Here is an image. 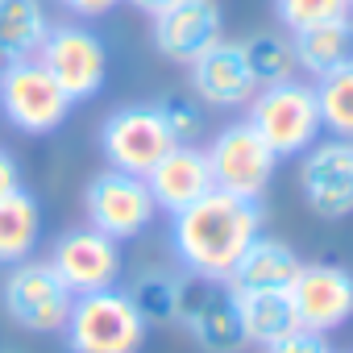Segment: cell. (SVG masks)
I'll use <instances>...</instances> for the list:
<instances>
[{"label": "cell", "mask_w": 353, "mask_h": 353, "mask_svg": "<svg viewBox=\"0 0 353 353\" xmlns=\"http://www.w3.org/2000/svg\"><path fill=\"white\" fill-rule=\"evenodd\" d=\"M258 233H262L258 200H245V196H233L221 188H212L208 196H200L196 204L170 216L174 258L183 262L188 274L216 279V283H225L233 274V266L241 262V254L254 245Z\"/></svg>", "instance_id": "obj_1"}, {"label": "cell", "mask_w": 353, "mask_h": 353, "mask_svg": "<svg viewBox=\"0 0 353 353\" xmlns=\"http://www.w3.org/2000/svg\"><path fill=\"white\" fill-rule=\"evenodd\" d=\"M145 320L121 287L75 295L71 316L63 324L71 353H137L145 341Z\"/></svg>", "instance_id": "obj_2"}, {"label": "cell", "mask_w": 353, "mask_h": 353, "mask_svg": "<svg viewBox=\"0 0 353 353\" xmlns=\"http://www.w3.org/2000/svg\"><path fill=\"white\" fill-rule=\"evenodd\" d=\"M262 141L279 154V158H299L307 145L320 141V104H316V88L287 79L274 88H258L250 100V117H245Z\"/></svg>", "instance_id": "obj_3"}, {"label": "cell", "mask_w": 353, "mask_h": 353, "mask_svg": "<svg viewBox=\"0 0 353 353\" xmlns=\"http://www.w3.org/2000/svg\"><path fill=\"white\" fill-rule=\"evenodd\" d=\"M71 100L67 92L50 79V71L38 59H13L0 63V112L5 121L30 137L54 133L67 117H71Z\"/></svg>", "instance_id": "obj_4"}, {"label": "cell", "mask_w": 353, "mask_h": 353, "mask_svg": "<svg viewBox=\"0 0 353 353\" xmlns=\"http://www.w3.org/2000/svg\"><path fill=\"white\" fill-rule=\"evenodd\" d=\"M34 59L50 71V79L67 92L71 104L100 96V88L108 79V46L88 26H54L50 21Z\"/></svg>", "instance_id": "obj_5"}, {"label": "cell", "mask_w": 353, "mask_h": 353, "mask_svg": "<svg viewBox=\"0 0 353 353\" xmlns=\"http://www.w3.org/2000/svg\"><path fill=\"white\" fill-rule=\"evenodd\" d=\"M0 303H5V316L26 332H63L75 295L67 291V283L54 274L50 262L26 258L9 266V279L0 287Z\"/></svg>", "instance_id": "obj_6"}, {"label": "cell", "mask_w": 353, "mask_h": 353, "mask_svg": "<svg viewBox=\"0 0 353 353\" xmlns=\"http://www.w3.org/2000/svg\"><path fill=\"white\" fill-rule=\"evenodd\" d=\"M174 324H183L192 332V341L208 353H237L245 345L237 295L229 291V283H216V279H200V274L179 279Z\"/></svg>", "instance_id": "obj_7"}, {"label": "cell", "mask_w": 353, "mask_h": 353, "mask_svg": "<svg viewBox=\"0 0 353 353\" xmlns=\"http://www.w3.org/2000/svg\"><path fill=\"white\" fill-rule=\"evenodd\" d=\"M204 154H208L212 183L245 200H258L266 192V183L274 179V166H279V154L262 141V133L250 121L225 125Z\"/></svg>", "instance_id": "obj_8"}, {"label": "cell", "mask_w": 353, "mask_h": 353, "mask_svg": "<svg viewBox=\"0 0 353 353\" xmlns=\"http://www.w3.org/2000/svg\"><path fill=\"white\" fill-rule=\"evenodd\" d=\"M83 212H88V225L100 229L104 237L112 241H133L150 229L154 221V196L145 188L141 174H125V170H100L96 179L88 183L83 192Z\"/></svg>", "instance_id": "obj_9"}, {"label": "cell", "mask_w": 353, "mask_h": 353, "mask_svg": "<svg viewBox=\"0 0 353 353\" xmlns=\"http://www.w3.org/2000/svg\"><path fill=\"white\" fill-rule=\"evenodd\" d=\"M174 145L158 104H125L117 112H108V121L100 125V150L108 158L112 170L125 174H150V166Z\"/></svg>", "instance_id": "obj_10"}, {"label": "cell", "mask_w": 353, "mask_h": 353, "mask_svg": "<svg viewBox=\"0 0 353 353\" xmlns=\"http://www.w3.org/2000/svg\"><path fill=\"white\" fill-rule=\"evenodd\" d=\"M299 192L324 221L353 216V137H328L303 150Z\"/></svg>", "instance_id": "obj_11"}, {"label": "cell", "mask_w": 353, "mask_h": 353, "mask_svg": "<svg viewBox=\"0 0 353 353\" xmlns=\"http://www.w3.org/2000/svg\"><path fill=\"white\" fill-rule=\"evenodd\" d=\"M54 274L67 283L71 295H88V291H108L121 279V241L104 237L100 229L83 225V229H67L54 245L50 258Z\"/></svg>", "instance_id": "obj_12"}, {"label": "cell", "mask_w": 353, "mask_h": 353, "mask_svg": "<svg viewBox=\"0 0 353 353\" xmlns=\"http://www.w3.org/2000/svg\"><path fill=\"white\" fill-rule=\"evenodd\" d=\"M150 21H154L150 26L154 50L183 67H192L208 46H216L225 38V13L216 0H174V5H166Z\"/></svg>", "instance_id": "obj_13"}, {"label": "cell", "mask_w": 353, "mask_h": 353, "mask_svg": "<svg viewBox=\"0 0 353 353\" xmlns=\"http://www.w3.org/2000/svg\"><path fill=\"white\" fill-rule=\"evenodd\" d=\"M287 295L295 303L299 328L332 332L353 320V274L336 262H303Z\"/></svg>", "instance_id": "obj_14"}, {"label": "cell", "mask_w": 353, "mask_h": 353, "mask_svg": "<svg viewBox=\"0 0 353 353\" xmlns=\"http://www.w3.org/2000/svg\"><path fill=\"white\" fill-rule=\"evenodd\" d=\"M145 188L154 196V208H162L166 216L183 212L188 204H196L200 196H208L212 183V170H208V154L200 145H183L174 141L145 174Z\"/></svg>", "instance_id": "obj_15"}, {"label": "cell", "mask_w": 353, "mask_h": 353, "mask_svg": "<svg viewBox=\"0 0 353 353\" xmlns=\"http://www.w3.org/2000/svg\"><path fill=\"white\" fill-rule=\"evenodd\" d=\"M192 92H196V100H204L212 108H241V104H250L258 83L250 75L241 42H225L221 38L216 46H208L192 63Z\"/></svg>", "instance_id": "obj_16"}, {"label": "cell", "mask_w": 353, "mask_h": 353, "mask_svg": "<svg viewBox=\"0 0 353 353\" xmlns=\"http://www.w3.org/2000/svg\"><path fill=\"white\" fill-rule=\"evenodd\" d=\"M299 254L279 241V237H254V245L241 254V262L233 266V274L225 279L229 291H287L299 274Z\"/></svg>", "instance_id": "obj_17"}, {"label": "cell", "mask_w": 353, "mask_h": 353, "mask_svg": "<svg viewBox=\"0 0 353 353\" xmlns=\"http://www.w3.org/2000/svg\"><path fill=\"white\" fill-rule=\"evenodd\" d=\"M237 295V312H241V332L245 345H274L287 332L299 328L295 303L287 291H233Z\"/></svg>", "instance_id": "obj_18"}, {"label": "cell", "mask_w": 353, "mask_h": 353, "mask_svg": "<svg viewBox=\"0 0 353 353\" xmlns=\"http://www.w3.org/2000/svg\"><path fill=\"white\" fill-rule=\"evenodd\" d=\"M291 42H295L299 71H307L316 79L320 75H332V71H341V67L353 63V17L299 30V34H291Z\"/></svg>", "instance_id": "obj_19"}, {"label": "cell", "mask_w": 353, "mask_h": 353, "mask_svg": "<svg viewBox=\"0 0 353 353\" xmlns=\"http://www.w3.org/2000/svg\"><path fill=\"white\" fill-rule=\"evenodd\" d=\"M42 241V204L17 188L9 196H0V266L26 262Z\"/></svg>", "instance_id": "obj_20"}, {"label": "cell", "mask_w": 353, "mask_h": 353, "mask_svg": "<svg viewBox=\"0 0 353 353\" xmlns=\"http://www.w3.org/2000/svg\"><path fill=\"white\" fill-rule=\"evenodd\" d=\"M50 30L42 0H0V63L34 59Z\"/></svg>", "instance_id": "obj_21"}, {"label": "cell", "mask_w": 353, "mask_h": 353, "mask_svg": "<svg viewBox=\"0 0 353 353\" xmlns=\"http://www.w3.org/2000/svg\"><path fill=\"white\" fill-rule=\"evenodd\" d=\"M241 54L250 63V75L258 88H274V83H287L299 75V59H295V42L279 30H262V34H250L241 42Z\"/></svg>", "instance_id": "obj_22"}, {"label": "cell", "mask_w": 353, "mask_h": 353, "mask_svg": "<svg viewBox=\"0 0 353 353\" xmlns=\"http://www.w3.org/2000/svg\"><path fill=\"white\" fill-rule=\"evenodd\" d=\"M137 307V316L145 324H174V312H179V279L166 270H145L133 279V287L125 291Z\"/></svg>", "instance_id": "obj_23"}, {"label": "cell", "mask_w": 353, "mask_h": 353, "mask_svg": "<svg viewBox=\"0 0 353 353\" xmlns=\"http://www.w3.org/2000/svg\"><path fill=\"white\" fill-rule=\"evenodd\" d=\"M312 88L320 104V125L332 137H353V63L332 75H320Z\"/></svg>", "instance_id": "obj_24"}, {"label": "cell", "mask_w": 353, "mask_h": 353, "mask_svg": "<svg viewBox=\"0 0 353 353\" xmlns=\"http://www.w3.org/2000/svg\"><path fill=\"white\" fill-rule=\"evenodd\" d=\"M349 0H274V17L299 34V30H312V26H324V21H341L349 17Z\"/></svg>", "instance_id": "obj_25"}, {"label": "cell", "mask_w": 353, "mask_h": 353, "mask_svg": "<svg viewBox=\"0 0 353 353\" xmlns=\"http://www.w3.org/2000/svg\"><path fill=\"white\" fill-rule=\"evenodd\" d=\"M158 112H162L170 137L183 141V145H196V137L204 133V112H200V104L188 100V96H166V100H158Z\"/></svg>", "instance_id": "obj_26"}, {"label": "cell", "mask_w": 353, "mask_h": 353, "mask_svg": "<svg viewBox=\"0 0 353 353\" xmlns=\"http://www.w3.org/2000/svg\"><path fill=\"white\" fill-rule=\"evenodd\" d=\"M266 353H332V349H328L324 332H312V328H295V332H287L283 341L266 345Z\"/></svg>", "instance_id": "obj_27"}, {"label": "cell", "mask_w": 353, "mask_h": 353, "mask_svg": "<svg viewBox=\"0 0 353 353\" xmlns=\"http://www.w3.org/2000/svg\"><path fill=\"white\" fill-rule=\"evenodd\" d=\"M59 5L71 13V17H79V21H100V17H108L121 0H59Z\"/></svg>", "instance_id": "obj_28"}, {"label": "cell", "mask_w": 353, "mask_h": 353, "mask_svg": "<svg viewBox=\"0 0 353 353\" xmlns=\"http://www.w3.org/2000/svg\"><path fill=\"white\" fill-rule=\"evenodd\" d=\"M17 188H21V166H17V158L5 145H0V196H9Z\"/></svg>", "instance_id": "obj_29"}, {"label": "cell", "mask_w": 353, "mask_h": 353, "mask_svg": "<svg viewBox=\"0 0 353 353\" xmlns=\"http://www.w3.org/2000/svg\"><path fill=\"white\" fill-rule=\"evenodd\" d=\"M125 5H133L137 13H145V17H154V13H162L166 5H174V0H125Z\"/></svg>", "instance_id": "obj_30"}, {"label": "cell", "mask_w": 353, "mask_h": 353, "mask_svg": "<svg viewBox=\"0 0 353 353\" xmlns=\"http://www.w3.org/2000/svg\"><path fill=\"white\" fill-rule=\"evenodd\" d=\"M0 353H21V349H0Z\"/></svg>", "instance_id": "obj_31"}, {"label": "cell", "mask_w": 353, "mask_h": 353, "mask_svg": "<svg viewBox=\"0 0 353 353\" xmlns=\"http://www.w3.org/2000/svg\"><path fill=\"white\" fill-rule=\"evenodd\" d=\"M349 9H353V0H349Z\"/></svg>", "instance_id": "obj_32"}]
</instances>
